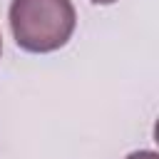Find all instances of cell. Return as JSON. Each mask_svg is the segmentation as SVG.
Instances as JSON below:
<instances>
[{
	"mask_svg": "<svg viewBox=\"0 0 159 159\" xmlns=\"http://www.w3.org/2000/svg\"><path fill=\"white\" fill-rule=\"evenodd\" d=\"M7 20L17 47L32 55L65 47L77 27L72 0H12Z\"/></svg>",
	"mask_w": 159,
	"mask_h": 159,
	"instance_id": "1",
	"label": "cell"
},
{
	"mask_svg": "<svg viewBox=\"0 0 159 159\" xmlns=\"http://www.w3.org/2000/svg\"><path fill=\"white\" fill-rule=\"evenodd\" d=\"M127 159H159V157H157V152H152V149H139V152H132Z\"/></svg>",
	"mask_w": 159,
	"mask_h": 159,
	"instance_id": "2",
	"label": "cell"
},
{
	"mask_svg": "<svg viewBox=\"0 0 159 159\" xmlns=\"http://www.w3.org/2000/svg\"><path fill=\"white\" fill-rule=\"evenodd\" d=\"M94 5H112V2H117V0H92Z\"/></svg>",
	"mask_w": 159,
	"mask_h": 159,
	"instance_id": "3",
	"label": "cell"
},
{
	"mask_svg": "<svg viewBox=\"0 0 159 159\" xmlns=\"http://www.w3.org/2000/svg\"><path fill=\"white\" fill-rule=\"evenodd\" d=\"M0 52H2V37H0Z\"/></svg>",
	"mask_w": 159,
	"mask_h": 159,
	"instance_id": "4",
	"label": "cell"
}]
</instances>
